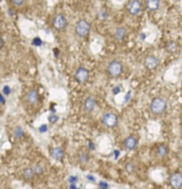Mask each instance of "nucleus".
<instances>
[{"label":"nucleus","mask_w":182,"mask_h":189,"mask_svg":"<svg viewBox=\"0 0 182 189\" xmlns=\"http://www.w3.org/2000/svg\"><path fill=\"white\" fill-rule=\"evenodd\" d=\"M91 30L92 24L86 19H79L74 25V33L80 39L87 38L91 33Z\"/></svg>","instance_id":"nucleus-1"},{"label":"nucleus","mask_w":182,"mask_h":189,"mask_svg":"<svg viewBox=\"0 0 182 189\" xmlns=\"http://www.w3.org/2000/svg\"><path fill=\"white\" fill-rule=\"evenodd\" d=\"M51 27L56 32H65L68 27V20L65 13L57 12L51 19Z\"/></svg>","instance_id":"nucleus-2"},{"label":"nucleus","mask_w":182,"mask_h":189,"mask_svg":"<svg viewBox=\"0 0 182 189\" xmlns=\"http://www.w3.org/2000/svg\"><path fill=\"white\" fill-rule=\"evenodd\" d=\"M144 8L142 0H129L125 5V12L130 17H138Z\"/></svg>","instance_id":"nucleus-3"},{"label":"nucleus","mask_w":182,"mask_h":189,"mask_svg":"<svg viewBox=\"0 0 182 189\" xmlns=\"http://www.w3.org/2000/svg\"><path fill=\"white\" fill-rule=\"evenodd\" d=\"M149 108L154 115L156 116L162 115L167 109V101L165 100V99L162 97H156L150 102Z\"/></svg>","instance_id":"nucleus-4"},{"label":"nucleus","mask_w":182,"mask_h":189,"mask_svg":"<svg viewBox=\"0 0 182 189\" xmlns=\"http://www.w3.org/2000/svg\"><path fill=\"white\" fill-rule=\"evenodd\" d=\"M123 63L118 60H113L108 64L107 72L113 78H117L123 74Z\"/></svg>","instance_id":"nucleus-5"},{"label":"nucleus","mask_w":182,"mask_h":189,"mask_svg":"<svg viewBox=\"0 0 182 189\" xmlns=\"http://www.w3.org/2000/svg\"><path fill=\"white\" fill-rule=\"evenodd\" d=\"M101 123L107 128H115L118 124V116L113 112H107L101 118Z\"/></svg>","instance_id":"nucleus-6"},{"label":"nucleus","mask_w":182,"mask_h":189,"mask_svg":"<svg viewBox=\"0 0 182 189\" xmlns=\"http://www.w3.org/2000/svg\"><path fill=\"white\" fill-rule=\"evenodd\" d=\"M90 77V72L89 70L84 67H79L74 74V78L75 80L81 84H84L88 82Z\"/></svg>","instance_id":"nucleus-7"},{"label":"nucleus","mask_w":182,"mask_h":189,"mask_svg":"<svg viewBox=\"0 0 182 189\" xmlns=\"http://www.w3.org/2000/svg\"><path fill=\"white\" fill-rule=\"evenodd\" d=\"M160 64V60L156 55H148L144 60V67L149 71L156 70Z\"/></svg>","instance_id":"nucleus-8"},{"label":"nucleus","mask_w":182,"mask_h":189,"mask_svg":"<svg viewBox=\"0 0 182 189\" xmlns=\"http://www.w3.org/2000/svg\"><path fill=\"white\" fill-rule=\"evenodd\" d=\"M128 35V30L125 27H117L113 33V39L117 43H122L125 40Z\"/></svg>","instance_id":"nucleus-9"},{"label":"nucleus","mask_w":182,"mask_h":189,"mask_svg":"<svg viewBox=\"0 0 182 189\" xmlns=\"http://www.w3.org/2000/svg\"><path fill=\"white\" fill-rule=\"evenodd\" d=\"M162 0H145L144 8L149 12H156L161 7Z\"/></svg>","instance_id":"nucleus-10"},{"label":"nucleus","mask_w":182,"mask_h":189,"mask_svg":"<svg viewBox=\"0 0 182 189\" xmlns=\"http://www.w3.org/2000/svg\"><path fill=\"white\" fill-rule=\"evenodd\" d=\"M39 93L37 90L35 89H32V90H29L27 94H26V100L27 102L29 104V105H36L38 103L39 101Z\"/></svg>","instance_id":"nucleus-11"},{"label":"nucleus","mask_w":182,"mask_h":189,"mask_svg":"<svg viewBox=\"0 0 182 189\" xmlns=\"http://www.w3.org/2000/svg\"><path fill=\"white\" fill-rule=\"evenodd\" d=\"M96 100L92 97V96H89L87 97L84 101V104H83V108H84V110L86 112V113H91L94 110L95 107H96Z\"/></svg>","instance_id":"nucleus-12"},{"label":"nucleus","mask_w":182,"mask_h":189,"mask_svg":"<svg viewBox=\"0 0 182 189\" xmlns=\"http://www.w3.org/2000/svg\"><path fill=\"white\" fill-rule=\"evenodd\" d=\"M170 183L172 188L180 189L182 188V174L180 172H174L170 177Z\"/></svg>","instance_id":"nucleus-13"},{"label":"nucleus","mask_w":182,"mask_h":189,"mask_svg":"<svg viewBox=\"0 0 182 189\" xmlns=\"http://www.w3.org/2000/svg\"><path fill=\"white\" fill-rule=\"evenodd\" d=\"M137 144H138L137 138H136V137L133 136V135L128 136V137L123 140V147H124L126 149H128V150H133V149H135L136 147H137Z\"/></svg>","instance_id":"nucleus-14"},{"label":"nucleus","mask_w":182,"mask_h":189,"mask_svg":"<svg viewBox=\"0 0 182 189\" xmlns=\"http://www.w3.org/2000/svg\"><path fill=\"white\" fill-rule=\"evenodd\" d=\"M178 44L176 41H173V40H171V41H168L165 45V50L169 53H174L177 52L178 50Z\"/></svg>","instance_id":"nucleus-15"},{"label":"nucleus","mask_w":182,"mask_h":189,"mask_svg":"<svg viewBox=\"0 0 182 189\" xmlns=\"http://www.w3.org/2000/svg\"><path fill=\"white\" fill-rule=\"evenodd\" d=\"M51 156L54 160H61L64 156V151L61 147H54L51 151Z\"/></svg>","instance_id":"nucleus-16"},{"label":"nucleus","mask_w":182,"mask_h":189,"mask_svg":"<svg viewBox=\"0 0 182 189\" xmlns=\"http://www.w3.org/2000/svg\"><path fill=\"white\" fill-rule=\"evenodd\" d=\"M156 154L159 157H164L168 154V148L165 145H160L156 149Z\"/></svg>","instance_id":"nucleus-17"},{"label":"nucleus","mask_w":182,"mask_h":189,"mask_svg":"<svg viewBox=\"0 0 182 189\" xmlns=\"http://www.w3.org/2000/svg\"><path fill=\"white\" fill-rule=\"evenodd\" d=\"M13 136H14L16 138H18V139L21 138L24 136V130H23V129H22L21 126L15 127L14 130H13Z\"/></svg>","instance_id":"nucleus-18"},{"label":"nucleus","mask_w":182,"mask_h":189,"mask_svg":"<svg viewBox=\"0 0 182 189\" xmlns=\"http://www.w3.org/2000/svg\"><path fill=\"white\" fill-rule=\"evenodd\" d=\"M23 177L26 179H32L33 178V176H34V174H35V172H34V171H33V169L32 168H26L24 171H23Z\"/></svg>","instance_id":"nucleus-19"},{"label":"nucleus","mask_w":182,"mask_h":189,"mask_svg":"<svg viewBox=\"0 0 182 189\" xmlns=\"http://www.w3.org/2000/svg\"><path fill=\"white\" fill-rule=\"evenodd\" d=\"M89 161V155L86 152H82L79 154V162L83 164L87 163Z\"/></svg>","instance_id":"nucleus-20"},{"label":"nucleus","mask_w":182,"mask_h":189,"mask_svg":"<svg viewBox=\"0 0 182 189\" xmlns=\"http://www.w3.org/2000/svg\"><path fill=\"white\" fill-rule=\"evenodd\" d=\"M11 2H12V4L14 6H16V7H21V6H22V5L25 4L26 0H11Z\"/></svg>","instance_id":"nucleus-21"},{"label":"nucleus","mask_w":182,"mask_h":189,"mask_svg":"<svg viewBox=\"0 0 182 189\" xmlns=\"http://www.w3.org/2000/svg\"><path fill=\"white\" fill-rule=\"evenodd\" d=\"M33 171H34L35 174H37V175H40V174L43 173V168H42V166H40V165H36V166L34 167Z\"/></svg>","instance_id":"nucleus-22"},{"label":"nucleus","mask_w":182,"mask_h":189,"mask_svg":"<svg viewBox=\"0 0 182 189\" xmlns=\"http://www.w3.org/2000/svg\"><path fill=\"white\" fill-rule=\"evenodd\" d=\"M58 119H59V117H58L57 116H55V115H52V116H50L48 117V121H49L51 124H55V123L58 121Z\"/></svg>","instance_id":"nucleus-23"},{"label":"nucleus","mask_w":182,"mask_h":189,"mask_svg":"<svg viewBox=\"0 0 182 189\" xmlns=\"http://www.w3.org/2000/svg\"><path fill=\"white\" fill-rule=\"evenodd\" d=\"M77 180H78V178L76 177V176H70L69 178H68V182L70 183V184H76V182H77Z\"/></svg>","instance_id":"nucleus-24"},{"label":"nucleus","mask_w":182,"mask_h":189,"mask_svg":"<svg viewBox=\"0 0 182 189\" xmlns=\"http://www.w3.org/2000/svg\"><path fill=\"white\" fill-rule=\"evenodd\" d=\"M99 186L101 189H108V188H109V184L105 181H101L99 183Z\"/></svg>","instance_id":"nucleus-25"},{"label":"nucleus","mask_w":182,"mask_h":189,"mask_svg":"<svg viewBox=\"0 0 182 189\" xmlns=\"http://www.w3.org/2000/svg\"><path fill=\"white\" fill-rule=\"evenodd\" d=\"M3 92H4L5 95H9V94L11 93V89H10V87L7 86V85H5V86L3 88Z\"/></svg>","instance_id":"nucleus-26"},{"label":"nucleus","mask_w":182,"mask_h":189,"mask_svg":"<svg viewBox=\"0 0 182 189\" xmlns=\"http://www.w3.org/2000/svg\"><path fill=\"white\" fill-rule=\"evenodd\" d=\"M47 130H48V128H47V125H43L39 127V131L42 132V133L47 131Z\"/></svg>","instance_id":"nucleus-27"},{"label":"nucleus","mask_w":182,"mask_h":189,"mask_svg":"<svg viewBox=\"0 0 182 189\" xmlns=\"http://www.w3.org/2000/svg\"><path fill=\"white\" fill-rule=\"evenodd\" d=\"M126 170H127L128 171L131 172V171L134 170V165H133V164H131V163L127 164V166H126Z\"/></svg>","instance_id":"nucleus-28"},{"label":"nucleus","mask_w":182,"mask_h":189,"mask_svg":"<svg viewBox=\"0 0 182 189\" xmlns=\"http://www.w3.org/2000/svg\"><path fill=\"white\" fill-rule=\"evenodd\" d=\"M86 178H87V179H88V180H90V181H92V182H95V180H96V179H95V178H94L92 175H90V174H89V175H87V176H86Z\"/></svg>","instance_id":"nucleus-29"},{"label":"nucleus","mask_w":182,"mask_h":189,"mask_svg":"<svg viewBox=\"0 0 182 189\" xmlns=\"http://www.w3.org/2000/svg\"><path fill=\"white\" fill-rule=\"evenodd\" d=\"M88 147H89V149H91V150H94V149H95L94 144H93L92 141H89V143H88Z\"/></svg>","instance_id":"nucleus-30"},{"label":"nucleus","mask_w":182,"mask_h":189,"mask_svg":"<svg viewBox=\"0 0 182 189\" xmlns=\"http://www.w3.org/2000/svg\"><path fill=\"white\" fill-rule=\"evenodd\" d=\"M113 154H114V155H115V158H116V159H117V158H118V156L120 155V151H119V150H114Z\"/></svg>","instance_id":"nucleus-31"},{"label":"nucleus","mask_w":182,"mask_h":189,"mask_svg":"<svg viewBox=\"0 0 182 189\" xmlns=\"http://www.w3.org/2000/svg\"><path fill=\"white\" fill-rule=\"evenodd\" d=\"M0 103L1 104H4L5 103V99H4V97L0 93Z\"/></svg>","instance_id":"nucleus-32"},{"label":"nucleus","mask_w":182,"mask_h":189,"mask_svg":"<svg viewBox=\"0 0 182 189\" xmlns=\"http://www.w3.org/2000/svg\"><path fill=\"white\" fill-rule=\"evenodd\" d=\"M113 92H114L115 94H117V93L120 92V89H119V87H116V88L113 90Z\"/></svg>","instance_id":"nucleus-33"},{"label":"nucleus","mask_w":182,"mask_h":189,"mask_svg":"<svg viewBox=\"0 0 182 189\" xmlns=\"http://www.w3.org/2000/svg\"><path fill=\"white\" fill-rule=\"evenodd\" d=\"M69 189H80V188H76V187L75 186V184H70V186H69Z\"/></svg>","instance_id":"nucleus-34"},{"label":"nucleus","mask_w":182,"mask_h":189,"mask_svg":"<svg viewBox=\"0 0 182 189\" xmlns=\"http://www.w3.org/2000/svg\"><path fill=\"white\" fill-rule=\"evenodd\" d=\"M3 45H4V41H3V40H2V39L0 38V48H1V47H2Z\"/></svg>","instance_id":"nucleus-35"},{"label":"nucleus","mask_w":182,"mask_h":189,"mask_svg":"<svg viewBox=\"0 0 182 189\" xmlns=\"http://www.w3.org/2000/svg\"><path fill=\"white\" fill-rule=\"evenodd\" d=\"M180 155H181V156H182V150L181 151V153H180Z\"/></svg>","instance_id":"nucleus-36"}]
</instances>
